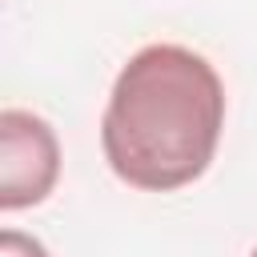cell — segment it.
I'll return each mask as SVG.
<instances>
[{"mask_svg": "<svg viewBox=\"0 0 257 257\" xmlns=\"http://www.w3.org/2000/svg\"><path fill=\"white\" fill-rule=\"evenodd\" d=\"M225 84L181 44H149L120 68L100 120L108 169L145 193L193 185L221 141Z\"/></svg>", "mask_w": 257, "mask_h": 257, "instance_id": "6da1fadb", "label": "cell"}, {"mask_svg": "<svg viewBox=\"0 0 257 257\" xmlns=\"http://www.w3.org/2000/svg\"><path fill=\"white\" fill-rule=\"evenodd\" d=\"M60 177V145L44 116L24 108L0 112V209L40 205Z\"/></svg>", "mask_w": 257, "mask_h": 257, "instance_id": "7a4b0ae2", "label": "cell"}, {"mask_svg": "<svg viewBox=\"0 0 257 257\" xmlns=\"http://www.w3.org/2000/svg\"><path fill=\"white\" fill-rule=\"evenodd\" d=\"M0 257H48V249L20 229H4L0 233Z\"/></svg>", "mask_w": 257, "mask_h": 257, "instance_id": "3957f363", "label": "cell"}, {"mask_svg": "<svg viewBox=\"0 0 257 257\" xmlns=\"http://www.w3.org/2000/svg\"><path fill=\"white\" fill-rule=\"evenodd\" d=\"M253 257H257V249H253Z\"/></svg>", "mask_w": 257, "mask_h": 257, "instance_id": "277c9868", "label": "cell"}]
</instances>
